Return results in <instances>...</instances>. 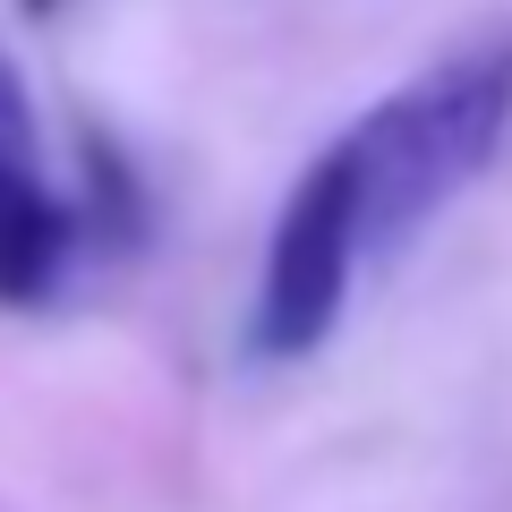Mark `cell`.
I'll return each mask as SVG.
<instances>
[{
  "label": "cell",
  "mask_w": 512,
  "mask_h": 512,
  "mask_svg": "<svg viewBox=\"0 0 512 512\" xmlns=\"http://www.w3.org/2000/svg\"><path fill=\"white\" fill-rule=\"evenodd\" d=\"M367 256V222H359V171H350L342 137L316 154L291 180L274 214V239H265V274H256V308H248V350L256 359H308L333 325H342L350 274Z\"/></svg>",
  "instance_id": "obj_2"
},
{
  "label": "cell",
  "mask_w": 512,
  "mask_h": 512,
  "mask_svg": "<svg viewBox=\"0 0 512 512\" xmlns=\"http://www.w3.org/2000/svg\"><path fill=\"white\" fill-rule=\"evenodd\" d=\"M504 120H512V43L453 52L427 77H410L402 94H384V103L342 137L350 171H359L367 256H393L410 231H427V222L495 163Z\"/></svg>",
  "instance_id": "obj_1"
},
{
  "label": "cell",
  "mask_w": 512,
  "mask_h": 512,
  "mask_svg": "<svg viewBox=\"0 0 512 512\" xmlns=\"http://www.w3.org/2000/svg\"><path fill=\"white\" fill-rule=\"evenodd\" d=\"M18 9H26V18H52V9H60V0H18Z\"/></svg>",
  "instance_id": "obj_4"
},
{
  "label": "cell",
  "mask_w": 512,
  "mask_h": 512,
  "mask_svg": "<svg viewBox=\"0 0 512 512\" xmlns=\"http://www.w3.org/2000/svg\"><path fill=\"white\" fill-rule=\"evenodd\" d=\"M77 239H86V214L43 171L35 94H26V69L0 43V308H43L69 274Z\"/></svg>",
  "instance_id": "obj_3"
}]
</instances>
